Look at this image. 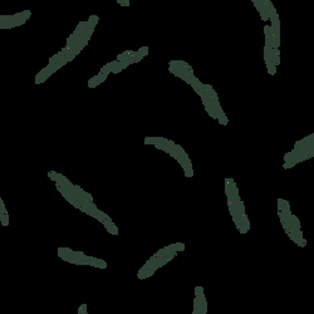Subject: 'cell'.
<instances>
[{
	"label": "cell",
	"mask_w": 314,
	"mask_h": 314,
	"mask_svg": "<svg viewBox=\"0 0 314 314\" xmlns=\"http://www.w3.org/2000/svg\"><path fill=\"white\" fill-rule=\"evenodd\" d=\"M84 308H86V305H82V308H79V310H78V313H86V310H84Z\"/></svg>",
	"instance_id": "6da1fadb"
}]
</instances>
